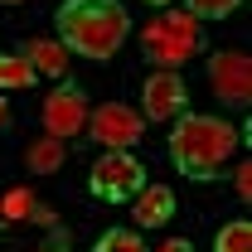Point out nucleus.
Wrapping results in <instances>:
<instances>
[{
  "label": "nucleus",
  "instance_id": "9",
  "mask_svg": "<svg viewBox=\"0 0 252 252\" xmlns=\"http://www.w3.org/2000/svg\"><path fill=\"white\" fill-rule=\"evenodd\" d=\"M131 199H136L131 214H136L141 228H160V223L175 214V189H170V185H141Z\"/></svg>",
  "mask_w": 252,
  "mask_h": 252
},
{
  "label": "nucleus",
  "instance_id": "11",
  "mask_svg": "<svg viewBox=\"0 0 252 252\" xmlns=\"http://www.w3.org/2000/svg\"><path fill=\"white\" fill-rule=\"evenodd\" d=\"M25 165H30L34 175H54V170L63 165V141H54V136H39V141H30Z\"/></svg>",
  "mask_w": 252,
  "mask_h": 252
},
{
  "label": "nucleus",
  "instance_id": "1",
  "mask_svg": "<svg viewBox=\"0 0 252 252\" xmlns=\"http://www.w3.org/2000/svg\"><path fill=\"white\" fill-rule=\"evenodd\" d=\"M59 34L63 49H73L83 59H112L131 34V15L122 10V0H63Z\"/></svg>",
  "mask_w": 252,
  "mask_h": 252
},
{
  "label": "nucleus",
  "instance_id": "14",
  "mask_svg": "<svg viewBox=\"0 0 252 252\" xmlns=\"http://www.w3.org/2000/svg\"><path fill=\"white\" fill-rule=\"evenodd\" d=\"M214 252H252V223L248 219L223 223L219 238H214Z\"/></svg>",
  "mask_w": 252,
  "mask_h": 252
},
{
  "label": "nucleus",
  "instance_id": "12",
  "mask_svg": "<svg viewBox=\"0 0 252 252\" xmlns=\"http://www.w3.org/2000/svg\"><path fill=\"white\" fill-rule=\"evenodd\" d=\"M39 209H44V204L34 199L30 189H5V194H0V219H5V223H20V219H39Z\"/></svg>",
  "mask_w": 252,
  "mask_h": 252
},
{
  "label": "nucleus",
  "instance_id": "8",
  "mask_svg": "<svg viewBox=\"0 0 252 252\" xmlns=\"http://www.w3.org/2000/svg\"><path fill=\"white\" fill-rule=\"evenodd\" d=\"M141 97H146V117H151V122H175L189 107V88H185V78H180L175 68H160L156 78H146Z\"/></svg>",
  "mask_w": 252,
  "mask_h": 252
},
{
  "label": "nucleus",
  "instance_id": "13",
  "mask_svg": "<svg viewBox=\"0 0 252 252\" xmlns=\"http://www.w3.org/2000/svg\"><path fill=\"white\" fill-rule=\"evenodd\" d=\"M34 73L25 54H0V88H34Z\"/></svg>",
  "mask_w": 252,
  "mask_h": 252
},
{
  "label": "nucleus",
  "instance_id": "19",
  "mask_svg": "<svg viewBox=\"0 0 252 252\" xmlns=\"http://www.w3.org/2000/svg\"><path fill=\"white\" fill-rule=\"evenodd\" d=\"M160 252H194V248H189L185 238H170V243H160Z\"/></svg>",
  "mask_w": 252,
  "mask_h": 252
},
{
  "label": "nucleus",
  "instance_id": "6",
  "mask_svg": "<svg viewBox=\"0 0 252 252\" xmlns=\"http://www.w3.org/2000/svg\"><path fill=\"white\" fill-rule=\"evenodd\" d=\"M209 83H214V97H219L223 107H248L252 97V63L248 54H238V49H223L209 59Z\"/></svg>",
  "mask_w": 252,
  "mask_h": 252
},
{
  "label": "nucleus",
  "instance_id": "7",
  "mask_svg": "<svg viewBox=\"0 0 252 252\" xmlns=\"http://www.w3.org/2000/svg\"><path fill=\"white\" fill-rule=\"evenodd\" d=\"M83 126H88V97L78 93L73 83H68V88H54V93L44 97V136L73 141Z\"/></svg>",
  "mask_w": 252,
  "mask_h": 252
},
{
  "label": "nucleus",
  "instance_id": "20",
  "mask_svg": "<svg viewBox=\"0 0 252 252\" xmlns=\"http://www.w3.org/2000/svg\"><path fill=\"white\" fill-rule=\"evenodd\" d=\"M0 5H25V0H0Z\"/></svg>",
  "mask_w": 252,
  "mask_h": 252
},
{
  "label": "nucleus",
  "instance_id": "18",
  "mask_svg": "<svg viewBox=\"0 0 252 252\" xmlns=\"http://www.w3.org/2000/svg\"><path fill=\"white\" fill-rule=\"evenodd\" d=\"M68 243H73V238H68L63 228H54V238H49V248H54V252H68Z\"/></svg>",
  "mask_w": 252,
  "mask_h": 252
},
{
  "label": "nucleus",
  "instance_id": "16",
  "mask_svg": "<svg viewBox=\"0 0 252 252\" xmlns=\"http://www.w3.org/2000/svg\"><path fill=\"white\" fill-rule=\"evenodd\" d=\"M97 252H146V248H141V238H136V233H126V228H112V233H102Z\"/></svg>",
  "mask_w": 252,
  "mask_h": 252
},
{
  "label": "nucleus",
  "instance_id": "10",
  "mask_svg": "<svg viewBox=\"0 0 252 252\" xmlns=\"http://www.w3.org/2000/svg\"><path fill=\"white\" fill-rule=\"evenodd\" d=\"M30 68L34 73H44V78H63L68 73V49H63L59 39H30Z\"/></svg>",
  "mask_w": 252,
  "mask_h": 252
},
{
  "label": "nucleus",
  "instance_id": "4",
  "mask_svg": "<svg viewBox=\"0 0 252 252\" xmlns=\"http://www.w3.org/2000/svg\"><path fill=\"white\" fill-rule=\"evenodd\" d=\"M83 131L93 136L97 146H107V151H131L146 136V117L136 107H126V102H102L97 112H88V126Z\"/></svg>",
  "mask_w": 252,
  "mask_h": 252
},
{
  "label": "nucleus",
  "instance_id": "2",
  "mask_svg": "<svg viewBox=\"0 0 252 252\" xmlns=\"http://www.w3.org/2000/svg\"><path fill=\"white\" fill-rule=\"evenodd\" d=\"M243 146V131L223 117H180V126L170 131V160L185 170L189 180H214L223 175V165L233 160V151Z\"/></svg>",
  "mask_w": 252,
  "mask_h": 252
},
{
  "label": "nucleus",
  "instance_id": "17",
  "mask_svg": "<svg viewBox=\"0 0 252 252\" xmlns=\"http://www.w3.org/2000/svg\"><path fill=\"white\" fill-rule=\"evenodd\" d=\"M233 189H238L243 204L252 199V165H238V170H233Z\"/></svg>",
  "mask_w": 252,
  "mask_h": 252
},
{
  "label": "nucleus",
  "instance_id": "3",
  "mask_svg": "<svg viewBox=\"0 0 252 252\" xmlns=\"http://www.w3.org/2000/svg\"><path fill=\"white\" fill-rule=\"evenodd\" d=\"M141 44H146V59L156 63V68H185L204 49V25L189 10H165V15H156L146 25Z\"/></svg>",
  "mask_w": 252,
  "mask_h": 252
},
{
  "label": "nucleus",
  "instance_id": "5",
  "mask_svg": "<svg viewBox=\"0 0 252 252\" xmlns=\"http://www.w3.org/2000/svg\"><path fill=\"white\" fill-rule=\"evenodd\" d=\"M88 185H93L97 199H131L136 189L146 185V170H141V160L126 156V151H107V156L93 165Z\"/></svg>",
  "mask_w": 252,
  "mask_h": 252
},
{
  "label": "nucleus",
  "instance_id": "23",
  "mask_svg": "<svg viewBox=\"0 0 252 252\" xmlns=\"http://www.w3.org/2000/svg\"><path fill=\"white\" fill-rule=\"evenodd\" d=\"M39 252H54V248H39Z\"/></svg>",
  "mask_w": 252,
  "mask_h": 252
},
{
  "label": "nucleus",
  "instance_id": "15",
  "mask_svg": "<svg viewBox=\"0 0 252 252\" xmlns=\"http://www.w3.org/2000/svg\"><path fill=\"white\" fill-rule=\"evenodd\" d=\"M238 5H243V0H185V10L199 20V25H204V20H228Z\"/></svg>",
  "mask_w": 252,
  "mask_h": 252
},
{
  "label": "nucleus",
  "instance_id": "21",
  "mask_svg": "<svg viewBox=\"0 0 252 252\" xmlns=\"http://www.w3.org/2000/svg\"><path fill=\"white\" fill-rule=\"evenodd\" d=\"M146 5H170V0H146Z\"/></svg>",
  "mask_w": 252,
  "mask_h": 252
},
{
  "label": "nucleus",
  "instance_id": "22",
  "mask_svg": "<svg viewBox=\"0 0 252 252\" xmlns=\"http://www.w3.org/2000/svg\"><path fill=\"white\" fill-rule=\"evenodd\" d=\"M0 122H5V102H0Z\"/></svg>",
  "mask_w": 252,
  "mask_h": 252
}]
</instances>
